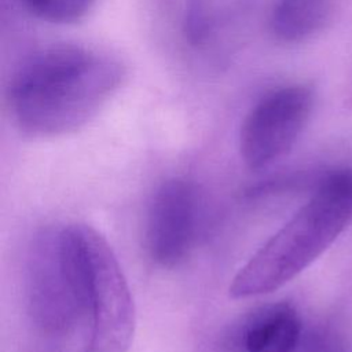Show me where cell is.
Instances as JSON below:
<instances>
[{"label":"cell","mask_w":352,"mask_h":352,"mask_svg":"<svg viewBox=\"0 0 352 352\" xmlns=\"http://www.w3.org/2000/svg\"><path fill=\"white\" fill-rule=\"evenodd\" d=\"M121 78L120 63L107 55L74 44L50 45L18 67L7 104L25 135L63 136L92 120Z\"/></svg>","instance_id":"obj_1"},{"label":"cell","mask_w":352,"mask_h":352,"mask_svg":"<svg viewBox=\"0 0 352 352\" xmlns=\"http://www.w3.org/2000/svg\"><path fill=\"white\" fill-rule=\"evenodd\" d=\"M351 223L352 169H337L239 268L230 296L248 298L282 287L326 252Z\"/></svg>","instance_id":"obj_2"},{"label":"cell","mask_w":352,"mask_h":352,"mask_svg":"<svg viewBox=\"0 0 352 352\" xmlns=\"http://www.w3.org/2000/svg\"><path fill=\"white\" fill-rule=\"evenodd\" d=\"M28 308L36 329L51 340L85 322L88 272L82 224L50 227L32 239L26 264Z\"/></svg>","instance_id":"obj_3"},{"label":"cell","mask_w":352,"mask_h":352,"mask_svg":"<svg viewBox=\"0 0 352 352\" xmlns=\"http://www.w3.org/2000/svg\"><path fill=\"white\" fill-rule=\"evenodd\" d=\"M88 272L84 338L78 352H128L135 333V304L122 268L94 227L82 224Z\"/></svg>","instance_id":"obj_4"},{"label":"cell","mask_w":352,"mask_h":352,"mask_svg":"<svg viewBox=\"0 0 352 352\" xmlns=\"http://www.w3.org/2000/svg\"><path fill=\"white\" fill-rule=\"evenodd\" d=\"M314 94L308 85L290 84L263 96L246 114L239 132V151L253 170L287 154L308 122Z\"/></svg>","instance_id":"obj_5"},{"label":"cell","mask_w":352,"mask_h":352,"mask_svg":"<svg viewBox=\"0 0 352 352\" xmlns=\"http://www.w3.org/2000/svg\"><path fill=\"white\" fill-rule=\"evenodd\" d=\"M194 184L183 177L164 180L154 191L146 216L144 249L161 268L182 264L194 248L199 205Z\"/></svg>","instance_id":"obj_6"},{"label":"cell","mask_w":352,"mask_h":352,"mask_svg":"<svg viewBox=\"0 0 352 352\" xmlns=\"http://www.w3.org/2000/svg\"><path fill=\"white\" fill-rule=\"evenodd\" d=\"M302 331L301 318L292 304H270L245 320L238 346L241 352H294Z\"/></svg>","instance_id":"obj_7"},{"label":"cell","mask_w":352,"mask_h":352,"mask_svg":"<svg viewBox=\"0 0 352 352\" xmlns=\"http://www.w3.org/2000/svg\"><path fill=\"white\" fill-rule=\"evenodd\" d=\"M327 0H276L270 30L282 43H300L316 33L326 21Z\"/></svg>","instance_id":"obj_8"},{"label":"cell","mask_w":352,"mask_h":352,"mask_svg":"<svg viewBox=\"0 0 352 352\" xmlns=\"http://www.w3.org/2000/svg\"><path fill=\"white\" fill-rule=\"evenodd\" d=\"M23 7L36 18L59 25L81 21L95 6L96 0H21Z\"/></svg>","instance_id":"obj_9"},{"label":"cell","mask_w":352,"mask_h":352,"mask_svg":"<svg viewBox=\"0 0 352 352\" xmlns=\"http://www.w3.org/2000/svg\"><path fill=\"white\" fill-rule=\"evenodd\" d=\"M209 22L202 0H192L186 18V34L192 44H199L208 36Z\"/></svg>","instance_id":"obj_10"}]
</instances>
